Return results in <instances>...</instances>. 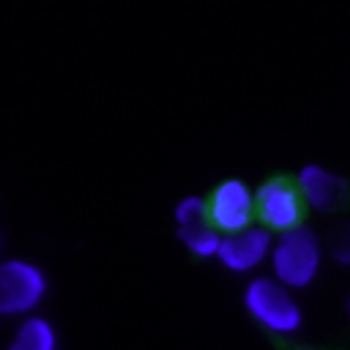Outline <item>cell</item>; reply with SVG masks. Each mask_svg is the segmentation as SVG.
Masks as SVG:
<instances>
[{"label": "cell", "mask_w": 350, "mask_h": 350, "mask_svg": "<svg viewBox=\"0 0 350 350\" xmlns=\"http://www.w3.org/2000/svg\"><path fill=\"white\" fill-rule=\"evenodd\" d=\"M347 312H350V298H347Z\"/></svg>", "instance_id": "7c38bea8"}, {"label": "cell", "mask_w": 350, "mask_h": 350, "mask_svg": "<svg viewBox=\"0 0 350 350\" xmlns=\"http://www.w3.org/2000/svg\"><path fill=\"white\" fill-rule=\"evenodd\" d=\"M5 350H57L55 325L46 317L30 314L22 320V325L16 328V334Z\"/></svg>", "instance_id": "ba28073f"}, {"label": "cell", "mask_w": 350, "mask_h": 350, "mask_svg": "<svg viewBox=\"0 0 350 350\" xmlns=\"http://www.w3.org/2000/svg\"><path fill=\"white\" fill-rule=\"evenodd\" d=\"M271 271L273 276L293 287V290H304L309 287L323 265V241L312 227H293L279 232V238L273 241L271 249Z\"/></svg>", "instance_id": "6da1fadb"}, {"label": "cell", "mask_w": 350, "mask_h": 350, "mask_svg": "<svg viewBox=\"0 0 350 350\" xmlns=\"http://www.w3.org/2000/svg\"><path fill=\"white\" fill-rule=\"evenodd\" d=\"M273 235L271 227H243L238 232H227L219 249V262L232 271V273H249L254 268H260L265 260H271V249H273Z\"/></svg>", "instance_id": "8992f818"}, {"label": "cell", "mask_w": 350, "mask_h": 350, "mask_svg": "<svg viewBox=\"0 0 350 350\" xmlns=\"http://www.w3.org/2000/svg\"><path fill=\"white\" fill-rule=\"evenodd\" d=\"M257 216L271 230H293L301 224L304 216V194L298 183H290L287 178L276 175L257 186Z\"/></svg>", "instance_id": "277c9868"}, {"label": "cell", "mask_w": 350, "mask_h": 350, "mask_svg": "<svg viewBox=\"0 0 350 350\" xmlns=\"http://www.w3.org/2000/svg\"><path fill=\"white\" fill-rule=\"evenodd\" d=\"M331 257L339 265H350V221L336 227L334 241H331Z\"/></svg>", "instance_id": "8fae6325"}, {"label": "cell", "mask_w": 350, "mask_h": 350, "mask_svg": "<svg viewBox=\"0 0 350 350\" xmlns=\"http://www.w3.org/2000/svg\"><path fill=\"white\" fill-rule=\"evenodd\" d=\"M219 232H221L219 227L205 221V224H197V227L178 230V238L189 249V254H194L200 260H213V257H219V249H221V241H224V235H219Z\"/></svg>", "instance_id": "9c48e42d"}, {"label": "cell", "mask_w": 350, "mask_h": 350, "mask_svg": "<svg viewBox=\"0 0 350 350\" xmlns=\"http://www.w3.org/2000/svg\"><path fill=\"white\" fill-rule=\"evenodd\" d=\"M46 273L33 260H3L0 262V314L16 317L30 314L46 295Z\"/></svg>", "instance_id": "3957f363"}, {"label": "cell", "mask_w": 350, "mask_h": 350, "mask_svg": "<svg viewBox=\"0 0 350 350\" xmlns=\"http://www.w3.org/2000/svg\"><path fill=\"white\" fill-rule=\"evenodd\" d=\"M295 183L304 194V202L323 213L336 211L347 200V180L323 164H304L295 175Z\"/></svg>", "instance_id": "52a82bcc"}, {"label": "cell", "mask_w": 350, "mask_h": 350, "mask_svg": "<svg viewBox=\"0 0 350 350\" xmlns=\"http://www.w3.org/2000/svg\"><path fill=\"white\" fill-rule=\"evenodd\" d=\"M243 306L262 328L273 334H295L304 323L293 287L282 284L276 276H254L243 287Z\"/></svg>", "instance_id": "7a4b0ae2"}, {"label": "cell", "mask_w": 350, "mask_h": 350, "mask_svg": "<svg viewBox=\"0 0 350 350\" xmlns=\"http://www.w3.org/2000/svg\"><path fill=\"white\" fill-rule=\"evenodd\" d=\"M175 227L183 230V227H197V224H205L211 221V211H208V202L200 197V194H186L175 202Z\"/></svg>", "instance_id": "30bf717a"}, {"label": "cell", "mask_w": 350, "mask_h": 350, "mask_svg": "<svg viewBox=\"0 0 350 350\" xmlns=\"http://www.w3.org/2000/svg\"><path fill=\"white\" fill-rule=\"evenodd\" d=\"M208 211H211V224L219 227L224 235L238 232L252 224L257 213V194L241 178H227L211 191Z\"/></svg>", "instance_id": "5b68a950"}]
</instances>
